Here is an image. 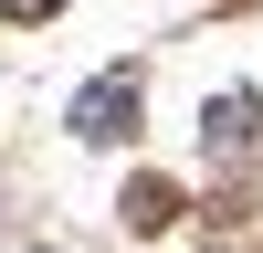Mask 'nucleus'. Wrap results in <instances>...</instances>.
Returning <instances> with one entry per match:
<instances>
[{"label":"nucleus","instance_id":"nucleus-3","mask_svg":"<svg viewBox=\"0 0 263 253\" xmlns=\"http://www.w3.org/2000/svg\"><path fill=\"white\" fill-rule=\"evenodd\" d=\"M11 11H53V0H11Z\"/></svg>","mask_w":263,"mask_h":253},{"label":"nucleus","instance_id":"nucleus-1","mask_svg":"<svg viewBox=\"0 0 263 253\" xmlns=\"http://www.w3.org/2000/svg\"><path fill=\"white\" fill-rule=\"evenodd\" d=\"M126 116H137V95H126V74H105L95 95H74V127H84V137H126Z\"/></svg>","mask_w":263,"mask_h":253},{"label":"nucleus","instance_id":"nucleus-2","mask_svg":"<svg viewBox=\"0 0 263 253\" xmlns=\"http://www.w3.org/2000/svg\"><path fill=\"white\" fill-rule=\"evenodd\" d=\"M168 211H179V201H168L158 179H137V190H126V222H168Z\"/></svg>","mask_w":263,"mask_h":253}]
</instances>
